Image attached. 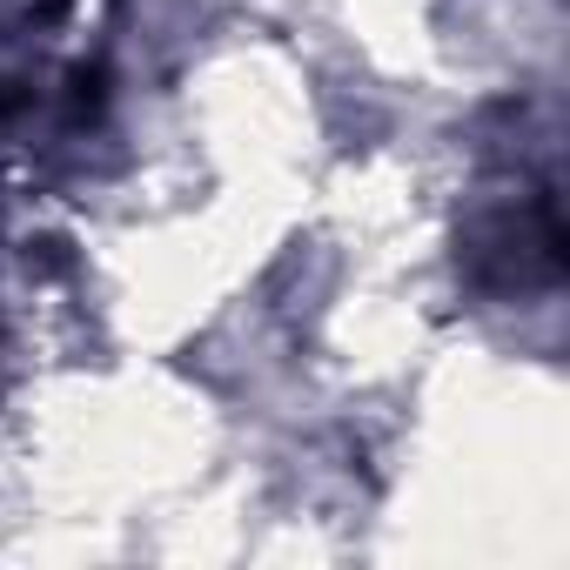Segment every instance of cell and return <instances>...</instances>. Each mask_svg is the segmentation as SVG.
<instances>
[{
  "instance_id": "6da1fadb",
  "label": "cell",
  "mask_w": 570,
  "mask_h": 570,
  "mask_svg": "<svg viewBox=\"0 0 570 570\" xmlns=\"http://www.w3.org/2000/svg\"><path fill=\"white\" fill-rule=\"evenodd\" d=\"M463 268H470L476 289H490V296L550 289V282L563 275L557 195H550V188H530V195H517V202L483 208V215L463 228Z\"/></svg>"
}]
</instances>
